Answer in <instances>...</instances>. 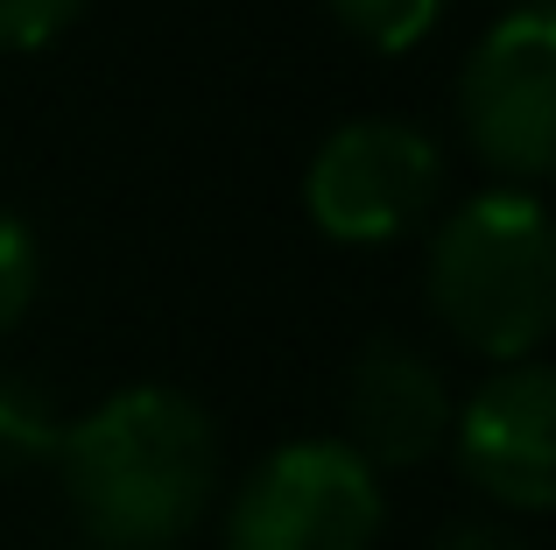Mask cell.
Segmentation results:
<instances>
[{"label":"cell","mask_w":556,"mask_h":550,"mask_svg":"<svg viewBox=\"0 0 556 550\" xmlns=\"http://www.w3.org/2000/svg\"><path fill=\"white\" fill-rule=\"evenodd\" d=\"M56 480L99 550H169L212 509L218 430L198 396L141 382L64 424Z\"/></svg>","instance_id":"cell-1"},{"label":"cell","mask_w":556,"mask_h":550,"mask_svg":"<svg viewBox=\"0 0 556 550\" xmlns=\"http://www.w3.org/2000/svg\"><path fill=\"white\" fill-rule=\"evenodd\" d=\"M430 311L472 353L529 360L556 325V240L549 212L529 191L465 198L430 234Z\"/></svg>","instance_id":"cell-2"},{"label":"cell","mask_w":556,"mask_h":550,"mask_svg":"<svg viewBox=\"0 0 556 550\" xmlns=\"http://www.w3.org/2000/svg\"><path fill=\"white\" fill-rule=\"evenodd\" d=\"M380 473L339 438H296L268 452L226 509V550H374Z\"/></svg>","instance_id":"cell-3"},{"label":"cell","mask_w":556,"mask_h":550,"mask_svg":"<svg viewBox=\"0 0 556 550\" xmlns=\"http://www.w3.org/2000/svg\"><path fill=\"white\" fill-rule=\"evenodd\" d=\"M444 184V149L416 121H345L339 135L317 141L303 170V212L317 234L345 248L394 240L437 205Z\"/></svg>","instance_id":"cell-4"},{"label":"cell","mask_w":556,"mask_h":550,"mask_svg":"<svg viewBox=\"0 0 556 550\" xmlns=\"http://www.w3.org/2000/svg\"><path fill=\"white\" fill-rule=\"evenodd\" d=\"M458 121L493 170L535 184L556 163V14L543 0L501 14L458 71Z\"/></svg>","instance_id":"cell-5"},{"label":"cell","mask_w":556,"mask_h":550,"mask_svg":"<svg viewBox=\"0 0 556 550\" xmlns=\"http://www.w3.org/2000/svg\"><path fill=\"white\" fill-rule=\"evenodd\" d=\"M458 466L479 495L501 509H549L556 501V382L543 360H515L501 367L451 424Z\"/></svg>","instance_id":"cell-6"},{"label":"cell","mask_w":556,"mask_h":550,"mask_svg":"<svg viewBox=\"0 0 556 550\" xmlns=\"http://www.w3.org/2000/svg\"><path fill=\"white\" fill-rule=\"evenodd\" d=\"M451 424V382L437 360H422L402 339H374L345 374V452H359L367 466H422L444 452Z\"/></svg>","instance_id":"cell-7"},{"label":"cell","mask_w":556,"mask_h":550,"mask_svg":"<svg viewBox=\"0 0 556 550\" xmlns=\"http://www.w3.org/2000/svg\"><path fill=\"white\" fill-rule=\"evenodd\" d=\"M64 445V416L28 374L0 367V473H28V466H56Z\"/></svg>","instance_id":"cell-8"},{"label":"cell","mask_w":556,"mask_h":550,"mask_svg":"<svg viewBox=\"0 0 556 550\" xmlns=\"http://www.w3.org/2000/svg\"><path fill=\"white\" fill-rule=\"evenodd\" d=\"M331 14H339L359 42H374V50H416L437 28L444 0H331Z\"/></svg>","instance_id":"cell-9"},{"label":"cell","mask_w":556,"mask_h":550,"mask_svg":"<svg viewBox=\"0 0 556 550\" xmlns=\"http://www.w3.org/2000/svg\"><path fill=\"white\" fill-rule=\"evenodd\" d=\"M36 240H28V226L14 220V212H0V339H8L14 325H22V311L36 303Z\"/></svg>","instance_id":"cell-10"},{"label":"cell","mask_w":556,"mask_h":550,"mask_svg":"<svg viewBox=\"0 0 556 550\" xmlns=\"http://www.w3.org/2000/svg\"><path fill=\"white\" fill-rule=\"evenodd\" d=\"M85 14V0H0V50H42Z\"/></svg>","instance_id":"cell-11"},{"label":"cell","mask_w":556,"mask_h":550,"mask_svg":"<svg viewBox=\"0 0 556 550\" xmlns=\"http://www.w3.org/2000/svg\"><path fill=\"white\" fill-rule=\"evenodd\" d=\"M430 550H535V543L521 537L515 523H486V515H472V523H451Z\"/></svg>","instance_id":"cell-12"}]
</instances>
